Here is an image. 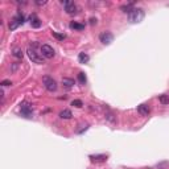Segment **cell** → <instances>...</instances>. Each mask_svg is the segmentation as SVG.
<instances>
[{
    "instance_id": "cell-1",
    "label": "cell",
    "mask_w": 169,
    "mask_h": 169,
    "mask_svg": "<svg viewBox=\"0 0 169 169\" xmlns=\"http://www.w3.org/2000/svg\"><path fill=\"white\" fill-rule=\"evenodd\" d=\"M143 19H144V11L142 8H134L131 11V13L128 15V20L132 24L140 23V21H143Z\"/></svg>"
},
{
    "instance_id": "cell-19",
    "label": "cell",
    "mask_w": 169,
    "mask_h": 169,
    "mask_svg": "<svg viewBox=\"0 0 169 169\" xmlns=\"http://www.w3.org/2000/svg\"><path fill=\"white\" fill-rule=\"evenodd\" d=\"M78 81H79V83L81 85H85L86 83V75H85V73H79L78 74Z\"/></svg>"
},
{
    "instance_id": "cell-11",
    "label": "cell",
    "mask_w": 169,
    "mask_h": 169,
    "mask_svg": "<svg viewBox=\"0 0 169 169\" xmlns=\"http://www.w3.org/2000/svg\"><path fill=\"white\" fill-rule=\"evenodd\" d=\"M12 54H13V57H16V58H23V55H24V53H23V50H21V48H19V46H15V48H12Z\"/></svg>"
},
{
    "instance_id": "cell-5",
    "label": "cell",
    "mask_w": 169,
    "mask_h": 169,
    "mask_svg": "<svg viewBox=\"0 0 169 169\" xmlns=\"http://www.w3.org/2000/svg\"><path fill=\"white\" fill-rule=\"evenodd\" d=\"M41 54H42V57L44 58H48V59H50V58H53L55 55V50L50 46V45H42L41 46Z\"/></svg>"
},
{
    "instance_id": "cell-7",
    "label": "cell",
    "mask_w": 169,
    "mask_h": 169,
    "mask_svg": "<svg viewBox=\"0 0 169 169\" xmlns=\"http://www.w3.org/2000/svg\"><path fill=\"white\" fill-rule=\"evenodd\" d=\"M62 4H63V7H65L66 13L74 15L77 12V5L73 1H62Z\"/></svg>"
},
{
    "instance_id": "cell-14",
    "label": "cell",
    "mask_w": 169,
    "mask_h": 169,
    "mask_svg": "<svg viewBox=\"0 0 169 169\" xmlns=\"http://www.w3.org/2000/svg\"><path fill=\"white\" fill-rule=\"evenodd\" d=\"M89 59H90V57L86 53H79V55H78V61H79L81 63H87Z\"/></svg>"
},
{
    "instance_id": "cell-24",
    "label": "cell",
    "mask_w": 169,
    "mask_h": 169,
    "mask_svg": "<svg viewBox=\"0 0 169 169\" xmlns=\"http://www.w3.org/2000/svg\"><path fill=\"white\" fill-rule=\"evenodd\" d=\"M36 4H37V5H45V4H46V0H37V1H36Z\"/></svg>"
},
{
    "instance_id": "cell-17",
    "label": "cell",
    "mask_w": 169,
    "mask_h": 169,
    "mask_svg": "<svg viewBox=\"0 0 169 169\" xmlns=\"http://www.w3.org/2000/svg\"><path fill=\"white\" fill-rule=\"evenodd\" d=\"M159 100H160V103H161V104H169V95L162 94V95H160Z\"/></svg>"
},
{
    "instance_id": "cell-23",
    "label": "cell",
    "mask_w": 169,
    "mask_h": 169,
    "mask_svg": "<svg viewBox=\"0 0 169 169\" xmlns=\"http://www.w3.org/2000/svg\"><path fill=\"white\" fill-rule=\"evenodd\" d=\"M0 85H1V86H9V85H12V82H11V81H3Z\"/></svg>"
},
{
    "instance_id": "cell-13",
    "label": "cell",
    "mask_w": 169,
    "mask_h": 169,
    "mask_svg": "<svg viewBox=\"0 0 169 169\" xmlns=\"http://www.w3.org/2000/svg\"><path fill=\"white\" fill-rule=\"evenodd\" d=\"M71 116H73V114L70 110H63L59 112V118H61V119H70Z\"/></svg>"
},
{
    "instance_id": "cell-25",
    "label": "cell",
    "mask_w": 169,
    "mask_h": 169,
    "mask_svg": "<svg viewBox=\"0 0 169 169\" xmlns=\"http://www.w3.org/2000/svg\"><path fill=\"white\" fill-rule=\"evenodd\" d=\"M90 24H91V25H94V24H97V19H90Z\"/></svg>"
},
{
    "instance_id": "cell-16",
    "label": "cell",
    "mask_w": 169,
    "mask_h": 169,
    "mask_svg": "<svg viewBox=\"0 0 169 169\" xmlns=\"http://www.w3.org/2000/svg\"><path fill=\"white\" fill-rule=\"evenodd\" d=\"M70 28L71 29H77V31H82V29H85V25L79 24V23H75V21H71L70 23Z\"/></svg>"
},
{
    "instance_id": "cell-12",
    "label": "cell",
    "mask_w": 169,
    "mask_h": 169,
    "mask_svg": "<svg viewBox=\"0 0 169 169\" xmlns=\"http://www.w3.org/2000/svg\"><path fill=\"white\" fill-rule=\"evenodd\" d=\"M120 9L124 12V13H131V11L134 9V3H128V4H124V5H122Z\"/></svg>"
},
{
    "instance_id": "cell-6",
    "label": "cell",
    "mask_w": 169,
    "mask_h": 169,
    "mask_svg": "<svg viewBox=\"0 0 169 169\" xmlns=\"http://www.w3.org/2000/svg\"><path fill=\"white\" fill-rule=\"evenodd\" d=\"M99 40L103 45H110L112 42V40H114V36H112L111 32H102L99 35Z\"/></svg>"
},
{
    "instance_id": "cell-18",
    "label": "cell",
    "mask_w": 169,
    "mask_h": 169,
    "mask_svg": "<svg viewBox=\"0 0 169 169\" xmlns=\"http://www.w3.org/2000/svg\"><path fill=\"white\" fill-rule=\"evenodd\" d=\"M19 25H20V24H19V21L13 17V19H12V21L9 23V29H11V31H15V29H16Z\"/></svg>"
},
{
    "instance_id": "cell-9",
    "label": "cell",
    "mask_w": 169,
    "mask_h": 169,
    "mask_svg": "<svg viewBox=\"0 0 169 169\" xmlns=\"http://www.w3.org/2000/svg\"><path fill=\"white\" fill-rule=\"evenodd\" d=\"M62 86L63 87H66V89H71L73 86H74V79H71V78H62Z\"/></svg>"
},
{
    "instance_id": "cell-21",
    "label": "cell",
    "mask_w": 169,
    "mask_h": 169,
    "mask_svg": "<svg viewBox=\"0 0 169 169\" xmlns=\"http://www.w3.org/2000/svg\"><path fill=\"white\" fill-rule=\"evenodd\" d=\"M52 35H53V37H55L57 40H65L66 38L65 35H59V33H57V32H52Z\"/></svg>"
},
{
    "instance_id": "cell-15",
    "label": "cell",
    "mask_w": 169,
    "mask_h": 169,
    "mask_svg": "<svg viewBox=\"0 0 169 169\" xmlns=\"http://www.w3.org/2000/svg\"><path fill=\"white\" fill-rule=\"evenodd\" d=\"M90 159L93 160V161H104L107 159V156L106 155H91Z\"/></svg>"
},
{
    "instance_id": "cell-20",
    "label": "cell",
    "mask_w": 169,
    "mask_h": 169,
    "mask_svg": "<svg viewBox=\"0 0 169 169\" xmlns=\"http://www.w3.org/2000/svg\"><path fill=\"white\" fill-rule=\"evenodd\" d=\"M71 106H74V107H82L83 106V103H82V100H79V99H75V100H73L71 102Z\"/></svg>"
},
{
    "instance_id": "cell-4",
    "label": "cell",
    "mask_w": 169,
    "mask_h": 169,
    "mask_svg": "<svg viewBox=\"0 0 169 169\" xmlns=\"http://www.w3.org/2000/svg\"><path fill=\"white\" fill-rule=\"evenodd\" d=\"M20 111H21V115L25 118H32V115H33V107H32V104L29 103V102H27V100H24V102L20 104Z\"/></svg>"
},
{
    "instance_id": "cell-8",
    "label": "cell",
    "mask_w": 169,
    "mask_h": 169,
    "mask_svg": "<svg viewBox=\"0 0 169 169\" xmlns=\"http://www.w3.org/2000/svg\"><path fill=\"white\" fill-rule=\"evenodd\" d=\"M31 25H32V28H40L41 27V21H40V19H38L36 15H32L31 16Z\"/></svg>"
},
{
    "instance_id": "cell-10",
    "label": "cell",
    "mask_w": 169,
    "mask_h": 169,
    "mask_svg": "<svg viewBox=\"0 0 169 169\" xmlns=\"http://www.w3.org/2000/svg\"><path fill=\"white\" fill-rule=\"evenodd\" d=\"M138 111L143 115V116H148V114H149V107L147 106V104H140V106H138Z\"/></svg>"
},
{
    "instance_id": "cell-22",
    "label": "cell",
    "mask_w": 169,
    "mask_h": 169,
    "mask_svg": "<svg viewBox=\"0 0 169 169\" xmlns=\"http://www.w3.org/2000/svg\"><path fill=\"white\" fill-rule=\"evenodd\" d=\"M106 119L110 122H115V118H114V114L112 112H108V114L106 115Z\"/></svg>"
},
{
    "instance_id": "cell-3",
    "label": "cell",
    "mask_w": 169,
    "mask_h": 169,
    "mask_svg": "<svg viewBox=\"0 0 169 169\" xmlns=\"http://www.w3.org/2000/svg\"><path fill=\"white\" fill-rule=\"evenodd\" d=\"M42 83H44L45 89L48 90V91H50V93L55 91V90H57V87H58V86H57V82L53 79L52 77H49V75L42 77Z\"/></svg>"
},
{
    "instance_id": "cell-2",
    "label": "cell",
    "mask_w": 169,
    "mask_h": 169,
    "mask_svg": "<svg viewBox=\"0 0 169 169\" xmlns=\"http://www.w3.org/2000/svg\"><path fill=\"white\" fill-rule=\"evenodd\" d=\"M27 54H28V57H29V59H31L32 62H35V63H44V57H42V54H40V53L36 52L35 48H28Z\"/></svg>"
}]
</instances>
